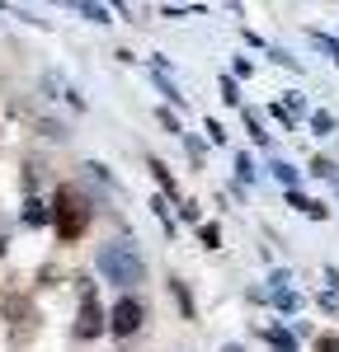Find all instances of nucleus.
Instances as JSON below:
<instances>
[{
    "instance_id": "7",
    "label": "nucleus",
    "mask_w": 339,
    "mask_h": 352,
    "mask_svg": "<svg viewBox=\"0 0 339 352\" xmlns=\"http://www.w3.org/2000/svg\"><path fill=\"white\" fill-rule=\"evenodd\" d=\"M52 221V207H43L38 197H28L24 202V226H48Z\"/></svg>"
},
{
    "instance_id": "1",
    "label": "nucleus",
    "mask_w": 339,
    "mask_h": 352,
    "mask_svg": "<svg viewBox=\"0 0 339 352\" xmlns=\"http://www.w3.org/2000/svg\"><path fill=\"white\" fill-rule=\"evenodd\" d=\"M99 272H104V282H113V287H137L141 277H146V263H141L132 240H109L99 249Z\"/></svg>"
},
{
    "instance_id": "26",
    "label": "nucleus",
    "mask_w": 339,
    "mask_h": 352,
    "mask_svg": "<svg viewBox=\"0 0 339 352\" xmlns=\"http://www.w3.org/2000/svg\"><path fill=\"white\" fill-rule=\"evenodd\" d=\"M307 217H311V221H325V217H330V207H325V202H316V197H311V207H307Z\"/></svg>"
},
{
    "instance_id": "5",
    "label": "nucleus",
    "mask_w": 339,
    "mask_h": 352,
    "mask_svg": "<svg viewBox=\"0 0 339 352\" xmlns=\"http://www.w3.org/2000/svg\"><path fill=\"white\" fill-rule=\"evenodd\" d=\"M5 315H10L14 324H33V305H28L24 296H10V300H5Z\"/></svg>"
},
{
    "instance_id": "23",
    "label": "nucleus",
    "mask_w": 339,
    "mask_h": 352,
    "mask_svg": "<svg viewBox=\"0 0 339 352\" xmlns=\"http://www.w3.org/2000/svg\"><path fill=\"white\" fill-rule=\"evenodd\" d=\"M156 118H161V127H165V132H174V136H179V118H174V113H170V109H161V113H156Z\"/></svg>"
},
{
    "instance_id": "3",
    "label": "nucleus",
    "mask_w": 339,
    "mask_h": 352,
    "mask_svg": "<svg viewBox=\"0 0 339 352\" xmlns=\"http://www.w3.org/2000/svg\"><path fill=\"white\" fill-rule=\"evenodd\" d=\"M81 292H85V300H81V320H76V338H99L104 333V310H99V300H94V287L81 277Z\"/></svg>"
},
{
    "instance_id": "18",
    "label": "nucleus",
    "mask_w": 339,
    "mask_h": 352,
    "mask_svg": "<svg viewBox=\"0 0 339 352\" xmlns=\"http://www.w3.org/2000/svg\"><path fill=\"white\" fill-rule=\"evenodd\" d=\"M269 61H278V66H287V71H302V61H297V56H287L282 47H269Z\"/></svg>"
},
{
    "instance_id": "15",
    "label": "nucleus",
    "mask_w": 339,
    "mask_h": 352,
    "mask_svg": "<svg viewBox=\"0 0 339 352\" xmlns=\"http://www.w3.org/2000/svg\"><path fill=\"white\" fill-rule=\"evenodd\" d=\"M198 240L207 244V249H217V244H222V226H212V221H207V226H198Z\"/></svg>"
},
{
    "instance_id": "9",
    "label": "nucleus",
    "mask_w": 339,
    "mask_h": 352,
    "mask_svg": "<svg viewBox=\"0 0 339 352\" xmlns=\"http://www.w3.org/2000/svg\"><path fill=\"white\" fill-rule=\"evenodd\" d=\"M151 174H156V184L165 188V197H179V184H174V174H170L161 160H151Z\"/></svg>"
},
{
    "instance_id": "21",
    "label": "nucleus",
    "mask_w": 339,
    "mask_h": 352,
    "mask_svg": "<svg viewBox=\"0 0 339 352\" xmlns=\"http://www.w3.org/2000/svg\"><path fill=\"white\" fill-rule=\"evenodd\" d=\"M236 174H240L245 184H250V179H254V160H250V155H236Z\"/></svg>"
},
{
    "instance_id": "13",
    "label": "nucleus",
    "mask_w": 339,
    "mask_h": 352,
    "mask_svg": "<svg viewBox=\"0 0 339 352\" xmlns=\"http://www.w3.org/2000/svg\"><path fill=\"white\" fill-rule=\"evenodd\" d=\"M311 43H316L320 52H330V61L339 66V38H330V33H311Z\"/></svg>"
},
{
    "instance_id": "28",
    "label": "nucleus",
    "mask_w": 339,
    "mask_h": 352,
    "mask_svg": "<svg viewBox=\"0 0 339 352\" xmlns=\"http://www.w3.org/2000/svg\"><path fill=\"white\" fill-rule=\"evenodd\" d=\"M179 217H184V221H198V202H179Z\"/></svg>"
},
{
    "instance_id": "17",
    "label": "nucleus",
    "mask_w": 339,
    "mask_h": 352,
    "mask_svg": "<svg viewBox=\"0 0 339 352\" xmlns=\"http://www.w3.org/2000/svg\"><path fill=\"white\" fill-rule=\"evenodd\" d=\"M311 174H316V179H335V160L316 155V160H311Z\"/></svg>"
},
{
    "instance_id": "12",
    "label": "nucleus",
    "mask_w": 339,
    "mask_h": 352,
    "mask_svg": "<svg viewBox=\"0 0 339 352\" xmlns=\"http://www.w3.org/2000/svg\"><path fill=\"white\" fill-rule=\"evenodd\" d=\"M245 127H250L254 146H269V132H264V122H259V113H254V109H245Z\"/></svg>"
},
{
    "instance_id": "6",
    "label": "nucleus",
    "mask_w": 339,
    "mask_h": 352,
    "mask_svg": "<svg viewBox=\"0 0 339 352\" xmlns=\"http://www.w3.org/2000/svg\"><path fill=\"white\" fill-rule=\"evenodd\" d=\"M269 174H274V179H278L287 192L297 188V164H287V160H269Z\"/></svg>"
},
{
    "instance_id": "11",
    "label": "nucleus",
    "mask_w": 339,
    "mask_h": 352,
    "mask_svg": "<svg viewBox=\"0 0 339 352\" xmlns=\"http://www.w3.org/2000/svg\"><path fill=\"white\" fill-rule=\"evenodd\" d=\"M264 338H269L278 352H297V338H292L287 329H264Z\"/></svg>"
},
{
    "instance_id": "16",
    "label": "nucleus",
    "mask_w": 339,
    "mask_h": 352,
    "mask_svg": "<svg viewBox=\"0 0 339 352\" xmlns=\"http://www.w3.org/2000/svg\"><path fill=\"white\" fill-rule=\"evenodd\" d=\"M76 10H81L85 19H94V24H109V10H104V5H90V0H85V5H76Z\"/></svg>"
},
{
    "instance_id": "8",
    "label": "nucleus",
    "mask_w": 339,
    "mask_h": 352,
    "mask_svg": "<svg viewBox=\"0 0 339 352\" xmlns=\"http://www.w3.org/2000/svg\"><path fill=\"white\" fill-rule=\"evenodd\" d=\"M335 127H339V122H335V113H325V109H316V113H311V132H316V136H335Z\"/></svg>"
},
{
    "instance_id": "4",
    "label": "nucleus",
    "mask_w": 339,
    "mask_h": 352,
    "mask_svg": "<svg viewBox=\"0 0 339 352\" xmlns=\"http://www.w3.org/2000/svg\"><path fill=\"white\" fill-rule=\"evenodd\" d=\"M141 320H146V310H141L137 296H123V300L109 310V329L118 333V338H132V333L141 329Z\"/></svg>"
},
{
    "instance_id": "29",
    "label": "nucleus",
    "mask_w": 339,
    "mask_h": 352,
    "mask_svg": "<svg viewBox=\"0 0 339 352\" xmlns=\"http://www.w3.org/2000/svg\"><path fill=\"white\" fill-rule=\"evenodd\" d=\"M0 254H5V240H0Z\"/></svg>"
},
{
    "instance_id": "20",
    "label": "nucleus",
    "mask_w": 339,
    "mask_h": 352,
    "mask_svg": "<svg viewBox=\"0 0 339 352\" xmlns=\"http://www.w3.org/2000/svg\"><path fill=\"white\" fill-rule=\"evenodd\" d=\"M222 99L226 104H240V85L231 80V76H222Z\"/></svg>"
},
{
    "instance_id": "25",
    "label": "nucleus",
    "mask_w": 339,
    "mask_h": 352,
    "mask_svg": "<svg viewBox=\"0 0 339 352\" xmlns=\"http://www.w3.org/2000/svg\"><path fill=\"white\" fill-rule=\"evenodd\" d=\"M274 305H278V310H297V296H292V292H274Z\"/></svg>"
},
{
    "instance_id": "30",
    "label": "nucleus",
    "mask_w": 339,
    "mask_h": 352,
    "mask_svg": "<svg viewBox=\"0 0 339 352\" xmlns=\"http://www.w3.org/2000/svg\"><path fill=\"white\" fill-rule=\"evenodd\" d=\"M335 188H339V184H335Z\"/></svg>"
},
{
    "instance_id": "24",
    "label": "nucleus",
    "mask_w": 339,
    "mask_h": 352,
    "mask_svg": "<svg viewBox=\"0 0 339 352\" xmlns=\"http://www.w3.org/2000/svg\"><path fill=\"white\" fill-rule=\"evenodd\" d=\"M316 352H339V338L335 333H320V338H316Z\"/></svg>"
},
{
    "instance_id": "2",
    "label": "nucleus",
    "mask_w": 339,
    "mask_h": 352,
    "mask_svg": "<svg viewBox=\"0 0 339 352\" xmlns=\"http://www.w3.org/2000/svg\"><path fill=\"white\" fill-rule=\"evenodd\" d=\"M52 226L61 240H81L85 226H90V197L76 188H56L52 197Z\"/></svg>"
},
{
    "instance_id": "27",
    "label": "nucleus",
    "mask_w": 339,
    "mask_h": 352,
    "mask_svg": "<svg viewBox=\"0 0 339 352\" xmlns=\"http://www.w3.org/2000/svg\"><path fill=\"white\" fill-rule=\"evenodd\" d=\"M207 136H212V141H226V132H222V122H217V118H207Z\"/></svg>"
},
{
    "instance_id": "10",
    "label": "nucleus",
    "mask_w": 339,
    "mask_h": 352,
    "mask_svg": "<svg viewBox=\"0 0 339 352\" xmlns=\"http://www.w3.org/2000/svg\"><path fill=\"white\" fill-rule=\"evenodd\" d=\"M170 292H174V300H179V310H184V320H194V296H189V287H184L179 277H170Z\"/></svg>"
},
{
    "instance_id": "22",
    "label": "nucleus",
    "mask_w": 339,
    "mask_h": 352,
    "mask_svg": "<svg viewBox=\"0 0 339 352\" xmlns=\"http://www.w3.org/2000/svg\"><path fill=\"white\" fill-rule=\"evenodd\" d=\"M269 287H274V292H287V287H292V272H274V277H269Z\"/></svg>"
},
{
    "instance_id": "19",
    "label": "nucleus",
    "mask_w": 339,
    "mask_h": 352,
    "mask_svg": "<svg viewBox=\"0 0 339 352\" xmlns=\"http://www.w3.org/2000/svg\"><path fill=\"white\" fill-rule=\"evenodd\" d=\"M151 212L165 221V235H174V221H170V207H165V197H151Z\"/></svg>"
},
{
    "instance_id": "14",
    "label": "nucleus",
    "mask_w": 339,
    "mask_h": 352,
    "mask_svg": "<svg viewBox=\"0 0 339 352\" xmlns=\"http://www.w3.org/2000/svg\"><path fill=\"white\" fill-rule=\"evenodd\" d=\"M156 85H161V94H165V99H170V104H184V94H179V85H174V80H170V76H165V71H161V76H156Z\"/></svg>"
}]
</instances>
